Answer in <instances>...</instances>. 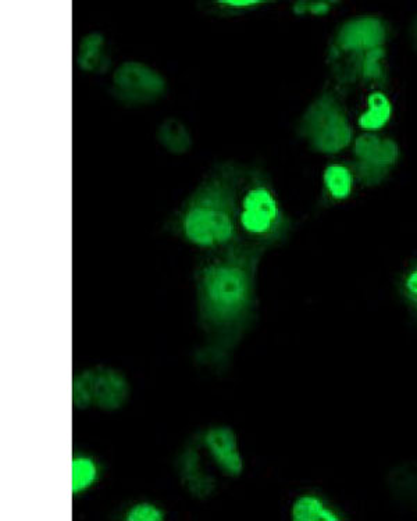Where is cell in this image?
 Masks as SVG:
<instances>
[{
    "label": "cell",
    "mask_w": 417,
    "mask_h": 521,
    "mask_svg": "<svg viewBox=\"0 0 417 521\" xmlns=\"http://www.w3.org/2000/svg\"><path fill=\"white\" fill-rule=\"evenodd\" d=\"M265 253L237 246L201 255L194 270L196 316L202 345L196 360L226 370L258 313L256 277Z\"/></svg>",
    "instance_id": "cell-1"
},
{
    "label": "cell",
    "mask_w": 417,
    "mask_h": 521,
    "mask_svg": "<svg viewBox=\"0 0 417 521\" xmlns=\"http://www.w3.org/2000/svg\"><path fill=\"white\" fill-rule=\"evenodd\" d=\"M245 164L226 160L213 164L176 212L166 231L201 255L237 248L235 202Z\"/></svg>",
    "instance_id": "cell-2"
},
{
    "label": "cell",
    "mask_w": 417,
    "mask_h": 521,
    "mask_svg": "<svg viewBox=\"0 0 417 521\" xmlns=\"http://www.w3.org/2000/svg\"><path fill=\"white\" fill-rule=\"evenodd\" d=\"M292 227L272 178L262 167L245 164L235 202L238 244L266 253L284 244Z\"/></svg>",
    "instance_id": "cell-3"
},
{
    "label": "cell",
    "mask_w": 417,
    "mask_h": 521,
    "mask_svg": "<svg viewBox=\"0 0 417 521\" xmlns=\"http://www.w3.org/2000/svg\"><path fill=\"white\" fill-rule=\"evenodd\" d=\"M297 135L322 155L340 153L354 139L347 113L331 91H323L309 103L298 121Z\"/></svg>",
    "instance_id": "cell-4"
},
{
    "label": "cell",
    "mask_w": 417,
    "mask_h": 521,
    "mask_svg": "<svg viewBox=\"0 0 417 521\" xmlns=\"http://www.w3.org/2000/svg\"><path fill=\"white\" fill-rule=\"evenodd\" d=\"M166 92V78L144 62L128 60L119 64L113 71L110 95L120 105L126 107L153 105L165 98Z\"/></svg>",
    "instance_id": "cell-5"
},
{
    "label": "cell",
    "mask_w": 417,
    "mask_h": 521,
    "mask_svg": "<svg viewBox=\"0 0 417 521\" xmlns=\"http://www.w3.org/2000/svg\"><path fill=\"white\" fill-rule=\"evenodd\" d=\"M388 37L386 23L379 17L361 16L348 20L335 32L330 51L363 53L384 48Z\"/></svg>",
    "instance_id": "cell-6"
},
{
    "label": "cell",
    "mask_w": 417,
    "mask_h": 521,
    "mask_svg": "<svg viewBox=\"0 0 417 521\" xmlns=\"http://www.w3.org/2000/svg\"><path fill=\"white\" fill-rule=\"evenodd\" d=\"M384 59H386L384 48L363 53L329 52L331 69L338 84L341 85H354L358 82L380 84L386 76Z\"/></svg>",
    "instance_id": "cell-7"
},
{
    "label": "cell",
    "mask_w": 417,
    "mask_h": 521,
    "mask_svg": "<svg viewBox=\"0 0 417 521\" xmlns=\"http://www.w3.org/2000/svg\"><path fill=\"white\" fill-rule=\"evenodd\" d=\"M354 149L356 162L369 164L387 174L399 159L398 145L392 139L373 134L356 139Z\"/></svg>",
    "instance_id": "cell-8"
},
{
    "label": "cell",
    "mask_w": 417,
    "mask_h": 521,
    "mask_svg": "<svg viewBox=\"0 0 417 521\" xmlns=\"http://www.w3.org/2000/svg\"><path fill=\"white\" fill-rule=\"evenodd\" d=\"M78 69L87 74H105L112 66L108 41L99 32L81 38L77 52Z\"/></svg>",
    "instance_id": "cell-9"
},
{
    "label": "cell",
    "mask_w": 417,
    "mask_h": 521,
    "mask_svg": "<svg viewBox=\"0 0 417 521\" xmlns=\"http://www.w3.org/2000/svg\"><path fill=\"white\" fill-rule=\"evenodd\" d=\"M156 138L171 155L181 156L191 151L192 137L187 124L177 117H167L160 123Z\"/></svg>",
    "instance_id": "cell-10"
},
{
    "label": "cell",
    "mask_w": 417,
    "mask_h": 521,
    "mask_svg": "<svg viewBox=\"0 0 417 521\" xmlns=\"http://www.w3.org/2000/svg\"><path fill=\"white\" fill-rule=\"evenodd\" d=\"M295 521H337L341 515L329 503L316 495H302L294 502L291 512Z\"/></svg>",
    "instance_id": "cell-11"
},
{
    "label": "cell",
    "mask_w": 417,
    "mask_h": 521,
    "mask_svg": "<svg viewBox=\"0 0 417 521\" xmlns=\"http://www.w3.org/2000/svg\"><path fill=\"white\" fill-rule=\"evenodd\" d=\"M269 3L265 0H213V2L201 3L202 6H199V9L209 16L219 17V19H234V17L256 12Z\"/></svg>",
    "instance_id": "cell-12"
},
{
    "label": "cell",
    "mask_w": 417,
    "mask_h": 521,
    "mask_svg": "<svg viewBox=\"0 0 417 521\" xmlns=\"http://www.w3.org/2000/svg\"><path fill=\"white\" fill-rule=\"evenodd\" d=\"M324 191L333 201H342L348 198L354 188V173L348 167L340 164H330L324 170Z\"/></svg>",
    "instance_id": "cell-13"
},
{
    "label": "cell",
    "mask_w": 417,
    "mask_h": 521,
    "mask_svg": "<svg viewBox=\"0 0 417 521\" xmlns=\"http://www.w3.org/2000/svg\"><path fill=\"white\" fill-rule=\"evenodd\" d=\"M99 467L94 459L85 455L74 456L73 459V494L87 492L98 481Z\"/></svg>",
    "instance_id": "cell-14"
},
{
    "label": "cell",
    "mask_w": 417,
    "mask_h": 521,
    "mask_svg": "<svg viewBox=\"0 0 417 521\" xmlns=\"http://www.w3.org/2000/svg\"><path fill=\"white\" fill-rule=\"evenodd\" d=\"M391 105L388 99L383 94H374L369 99V109L361 117V126L365 130H379V128L386 126L387 121L390 120Z\"/></svg>",
    "instance_id": "cell-15"
},
{
    "label": "cell",
    "mask_w": 417,
    "mask_h": 521,
    "mask_svg": "<svg viewBox=\"0 0 417 521\" xmlns=\"http://www.w3.org/2000/svg\"><path fill=\"white\" fill-rule=\"evenodd\" d=\"M126 519L130 521H160L165 513L152 503H137L128 509Z\"/></svg>",
    "instance_id": "cell-16"
},
{
    "label": "cell",
    "mask_w": 417,
    "mask_h": 521,
    "mask_svg": "<svg viewBox=\"0 0 417 521\" xmlns=\"http://www.w3.org/2000/svg\"><path fill=\"white\" fill-rule=\"evenodd\" d=\"M333 5V2H297L294 3L292 10L297 16L320 17L329 13L333 9Z\"/></svg>",
    "instance_id": "cell-17"
},
{
    "label": "cell",
    "mask_w": 417,
    "mask_h": 521,
    "mask_svg": "<svg viewBox=\"0 0 417 521\" xmlns=\"http://www.w3.org/2000/svg\"><path fill=\"white\" fill-rule=\"evenodd\" d=\"M405 296L417 308V269L411 271L405 278Z\"/></svg>",
    "instance_id": "cell-18"
},
{
    "label": "cell",
    "mask_w": 417,
    "mask_h": 521,
    "mask_svg": "<svg viewBox=\"0 0 417 521\" xmlns=\"http://www.w3.org/2000/svg\"><path fill=\"white\" fill-rule=\"evenodd\" d=\"M412 41H413V44H415L416 49H417V17H416L415 21H413V24H412Z\"/></svg>",
    "instance_id": "cell-19"
}]
</instances>
